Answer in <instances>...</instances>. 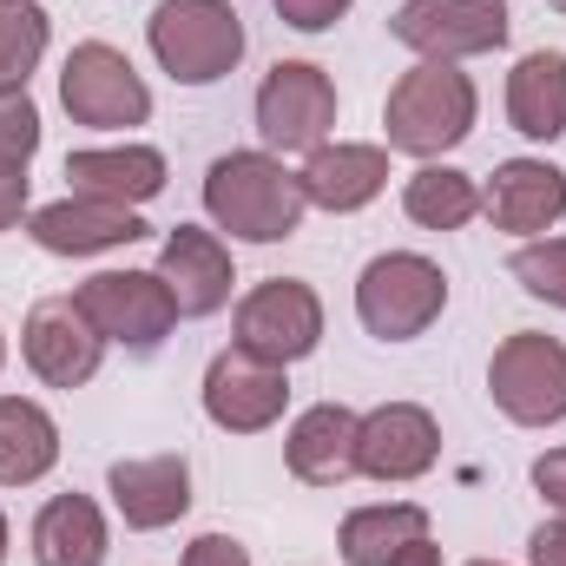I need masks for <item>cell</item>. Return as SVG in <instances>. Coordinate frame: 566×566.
I'll use <instances>...</instances> for the list:
<instances>
[{
	"label": "cell",
	"instance_id": "1",
	"mask_svg": "<svg viewBox=\"0 0 566 566\" xmlns=\"http://www.w3.org/2000/svg\"><path fill=\"white\" fill-rule=\"evenodd\" d=\"M205 211L218 231H231L244 244H283V238H296L310 198L277 151H224L205 171Z\"/></svg>",
	"mask_w": 566,
	"mask_h": 566
},
{
	"label": "cell",
	"instance_id": "2",
	"mask_svg": "<svg viewBox=\"0 0 566 566\" xmlns=\"http://www.w3.org/2000/svg\"><path fill=\"white\" fill-rule=\"evenodd\" d=\"M474 113H481L474 80L461 66H448V60H422L389 86V106H382L389 151H409V158L434 165L441 151H454L474 133Z\"/></svg>",
	"mask_w": 566,
	"mask_h": 566
},
{
	"label": "cell",
	"instance_id": "3",
	"mask_svg": "<svg viewBox=\"0 0 566 566\" xmlns=\"http://www.w3.org/2000/svg\"><path fill=\"white\" fill-rule=\"evenodd\" d=\"M145 40L178 86H218L244 60V13L231 0H158Z\"/></svg>",
	"mask_w": 566,
	"mask_h": 566
},
{
	"label": "cell",
	"instance_id": "4",
	"mask_svg": "<svg viewBox=\"0 0 566 566\" xmlns=\"http://www.w3.org/2000/svg\"><path fill=\"white\" fill-rule=\"evenodd\" d=\"M448 310V277L422 251H382L356 277V316L382 343H409Z\"/></svg>",
	"mask_w": 566,
	"mask_h": 566
},
{
	"label": "cell",
	"instance_id": "5",
	"mask_svg": "<svg viewBox=\"0 0 566 566\" xmlns=\"http://www.w3.org/2000/svg\"><path fill=\"white\" fill-rule=\"evenodd\" d=\"M60 106L73 126H93V133H126L151 119V86L139 80V66L106 46V40H86L66 53L60 66Z\"/></svg>",
	"mask_w": 566,
	"mask_h": 566
},
{
	"label": "cell",
	"instance_id": "6",
	"mask_svg": "<svg viewBox=\"0 0 566 566\" xmlns=\"http://www.w3.org/2000/svg\"><path fill=\"white\" fill-rule=\"evenodd\" d=\"M488 396L521 428L566 422V343L541 329H514L488 363Z\"/></svg>",
	"mask_w": 566,
	"mask_h": 566
},
{
	"label": "cell",
	"instance_id": "7",
	"mask_svg": "<svg viewBox=\"0 0 566 566\" xmlns=\"http://www.w3.org/2000/svg\"><path fill=\"white\" fill-rule=\"evenodd\" d=\"M258 133L271 151H316L336 133V80L310 60H277L258 86Z\"/></svg>",
	"mask_w": 566,
	"mask_h": 566
},
{
	"label": "cell",
	"instance_id": "8",
	"mask_svg": "<svg viewBox=\"0 0 566 566\" xmlns=\"http://www.w3.org/2000/svg\"><path fill=\"white\" fill-rule=\"evenodd\" d=\"M507 0H402L389 33L422 53V60H474V53H501L507 46Z\"/></svg>",
	"mask_w": 566,
	"mask_h": 566
},
{
	"label": "cell",
	"instance_id": "9",
	"mask_svg": "<svg viewBox=\"0 0 566 566\" xmlns=\"http://www.w3.org/2000/svg\"><path fill=\"white\" fill-rule=\"evenodd\" d=\"M73 303L86 310V323L106 336V343H119V349H158L165 336H171V323H178V303H171V290L158 283V271H99V277H86L73 290Z\"/></svg>",
	"mask_w": 566,
	"mask_h": 566
},
{
	"label": "cell",
	"instance_id": "10",
	"mask_svg": "<svg viewBox=\"0 0 566 566\" xmlns=\"http://www.w3.org/2000/svg\"><path fill=\"white\" fill-rule=\"evenodd\" d=\"M316 343H323V296H316L310 283L271 277L238 303V349H251V356L290 369V363H303Z\"/></svg>",
	"mask_w": 566,
	"mask_h": 566
},
{
	"label": "cell",
	"instance_id": "11",
	"mask_svg": "<svg viewBox=\"0 0 566 566\" xmlns=\"http://www.w3.org/2000/svg\"><path fill=\"white\" fill-rule=\"evenodd\" d=\"M20 349H27V369L46 389H86L99 376V363H106V336L86 323V310L73 296L33 303V316L20 329Z\"/></svg>",
	"mask_w": 566,
	"mask_h": 566
},
{
	"label": "cell",
	"instance_id": "12",
	"mask_svg": "<svg viewBox=\"0 0 566 566\" xmlns=\"http://www.w3.org/2000/svg\"><path fill=\"white\" fill-rule=\"evenodd\" d=\"M283 402H290V382H283L277 363L251 356V349H218L211 369H205V416L224 428V434H264L283 422Z\"/></svg>",
	"mask_w": 566,
	"mask_h": 566
},
{
	"label": "cell",
	"instance_id": "13",
	"mask_svg": "<svg viewBox=\"0 0 566 566\" xmlns=\"http://www.w3.org/2000/svg\"><path fill=\"white\" fill-rule=\"evenodd\" d=\"M27 238L53 258H99V251H119V244H139L151 238L133 205H113V198H86V191H66L40 211H27Z\"/></svg>",
	"mask_w": 566,
	"mask_h": 566
},
{
	"label": "cell",
	"instance_id": "14",
	"mask_svg": "<svg viewBox=\"0 0 566 566\" xmlns=\"http://www.w3.org/2000/svg\"><path fill=\"white\" fill-rule=\"evenodd\" d=\"M441 461V428L422 402H382L356 428V474L369 481H422Z\"/></svg>",
	"mask_w": 566,
	"mask_h": 566
},
{
	"label": "cell",
	"instance_id": "15",
	"mask_svg": "<svg viewBox=\"0 0 566 566\" xmlns=\"http://www.w3.org/2000/svg\"><path fill=\"white\" fill-rule=\"evenodd\" d=\"M158 283L171 290V303H178V316H218L224 303H231V251H224V238L218 231H205V224H178V231H165V244H158Z\"/></svg>",
	"mask_w": 566,
	"mask_h": 566
},
{
	"label": "cell",
	"instance_id": "16",
	"mask_svg": "<svg viewBox=\"0 0 566 566\" xmlns=\"http://www.w3.org/2000/svg\"><path fill=\"white\" fill-rule=\"evenodd\" d=\"M481 211L494 218V231H514V238L554 231L566 218V171L547 158H507V165H494Z\"/></svg>",
	"mask_w": 566,
	"mask_h": 566
},
{
	"label": "cell",
	"instance_id": "17",
	"mask_svg": "<svg viewBox=\"0 0 566 566\" xmlns=\"http://www.w3.org/2000/svg\"><path fill=\"white\" fill-rule=\"evenodd\" d=\"M106 494H113V507H119L126 527L158 534V527L185 521V507H191V468H185V454H133V461H113Z\"/></svg>",
	"mask_w": 566,
	"mask_h": 566
},
{
	"label": "cell",
	"instance_id": "18",
	"mask_svg": "<svg viewBox=\"0 0 566 566\" xmlns=\"http://www.w3.org/2000/svg\"><path fill=\"white\" fill-rule=\"evenodd\" d=\"M296 185H303V198H310L316 211L349 218V211H363V205L382 198V185H389V151H382V145H349V139L316 145V151L303 158Z\"/></svg>",
	"mask_w": 566,
	"mask_h": 566
},
{
	"label": "cell",
	"instance_id": "19",
	"mask_svg": "<svg viewBox=\"0 0 566 566\" xmlns=\"http://www.w3.org/2000/svg\"><path fill=\"white\" fill-rule=\"evenodd\" d=\"M356 428H363V416L343 409V402L303 409V416L290 422V434H283L290 474H296L303 488H343V481L356 474Z\"/></svg>",
	"mask_w": 566,
	"mask_h": 566
},
{
	"label": "cell",
	"instance_id": "20",
	"mask_svg": "<svg viewBox=\"0 0 566 566\" xmlns=\"http://www.w3.org/2000/svg\"><path fill=\"white\" fill-rule=\"evenodd\" d=\"M66 185L86 191V198H113V205H133L165 191V151L151 145H93V151H66Z\"/></svg>",
	"mask_w": 566,
	"mask_h": 566
},
{
	"label": "cell",
	"instance_id": "21",
	"mask_svg": "<svg viewBox=\"0 0 566 566\" xmlns=\"http://www.w3.org/2000/svg\"><path fill=\"white\" fill-rule=\"evenodd\" d=\"M507 126L541 145H554L566 133V53L541 46L507 73Z\"/></svg>",
	"mask_w": 566,
	"mask_h": 566
},
{
	"label": "cell",
	"instance_id": "22",
	"mask_svg": "<svg viewBox=\"0 0 566 566\" xmlns=\"http://www.w3.org/2000/svg\"><path fill=\"white\" fill-rule=\"evenodd\" d=\"M33 560L40 566H106V514L86 494H53L33 514Z\"/></svg>",
	"mask_w": 566,
	"mask_h": 566
},
{
	"label": "cell",
	"instance_id": "23",
	"mask_svg": "<svg viewBox=\"0 0 566 566\" xmlns=\"http://www.w3.org/2000/svg\"><path fill=\"white\" fill-rule=\"evenodd\" d=\"M53 461H60L53 416L27 396H0V488H27V481L53 474Z\"/></svg>",
	"mask_w": 566,
	"mask_h": 566
},
{
	"label": "cell",
	"instance_id": "24",
	"mask_svg": "<svg viewBox=\"0 0 566 566\" xmlns=\"http://www.w3.org/2000/svg\"><path fill=\"white\" fill-rule=\"evenodd\" d=\"M422 534H428V507H416V501H376V507H356L343 521L336 547H343L349 566H389L409 541H422Z\"/></svg>",
	"mask_w": 566,
	"mask_h": 566
},
{
	"label": "cell",
	"instance_id": "25",
	"mask_svg": "<svg viewBox=\"0 0 566 566\" xmlns=\"http://www.w3.org/2000/svg\"><path fill=\"white\" fill-rule=\"evenodd\" d=\"M402 211H409V224H422V231H461V224L481 211V185H474L468 171H454V165H422V171L402 185Z\"/></svg>",
	"mask_w": 566,
	"mask_h": 566
},
{
	"label": "cell",
	"instance_id": "26",
	"mask_svg": "<svg viewBox=\"0 0 566 566\" xmlns=\"http://www.w3.org/2000/svg\"><path fill=\"white\" fill-rule=\"evenodd\" d=\"M40 60H46V7L0 0V93H27Z\"/></svg>",
	"mask_w": 566,
	"mask_h": 566
},
{
	"label": "cell",
	"instance_id": "27",
	"mask_svg": "<svg viewBox=\"0 0 566 566\" xmlns=\"http://www.w3.org/2000/svg\"><path fill=\"white\" fill-rule=\"evenodd\" d=\"M514 277H521L527 296L566 310V238H534V244H521V251H514Z\"/></svg>",
	"mask_w": 566,
	"mask_h": 566
},
{
	"label": "cell",
	"instance_id": "28",
	"mask_svg": "<svg viewBox=\"0 0 566 566\" xmlns=\"http://www.w3.org/2000/svg\"><path fill=\"white\" fill-rule=\"evenodd\" d=\"M40 151V106L27 93H0V171H27Z\"/></svg>",
	"mask_w": 566,
	"mask_h": 566
},
{
	"label": "cell",
	"instance_id": "29",
	"mask_svg": "<svg viewBox=\"0 0 566 566\" xmlns=\"http://www.w3.org/2000/svg\"><path fill=\"white\" fill-rule=\"evenodd\" d=\"M349 7H356V0H277V20L296 27V33H323V27H336Z\"/></svg>",
	"mask_w": 566,
	"mask_h": 566
},
{
	"label": "cell",
	"instance_id": "30",
	"mask_svg": "<svg viewBox=\"0 0 566 566\" xmlns=\"http://www.w3.org/2000/svg\"><path fill=\"white\" fill-rule=\"evenodd\" d=\"M185 566H251V554H244V541H231V534H198V541L185 547Z\"/></svg>",
	"mask_w": 566,
	"mask_h": 566
},
{
	"label": "cell",
	"instance_id": "31",
	"mask_svg": "<svg viewBox=\"0 0 566 566\" xmlns=\"http://www.w3.org/2000/svg\"><path fill=\"white\" fill-rule=\"evenodd\" d=\"M527 560H534V566H566V514H560V521H541V527H534Z\"/></svg>",
	"mask_w": 566,
	"mask_h": 566
},
{
	"label": "cell",
	"instance_id": "32",
	"mask_svg": "<svg viewBox=\"0 0 566 566\" xmlns=\"http://www.w3.org/2000/svg\"><path fill=\"white\" fill-rule=\"evenodd\" d=\"M534 488H541V494L566 514V448H547V454L534 461Z\"/></svg>",
	"mask_w": 566,
	"mask_h": 566
},
{
	"label": "cell",
	"instance_id": "33",
	"mask_svg": "<svg viewBox=\"0 0 566 566\" xmlns=\"http://www.w3.org/2000/svg\"><path fill=\"white\" fill-rule=\"evenodd\" d=\"M27 218V171H0V231Z\"/></svg>",
	"mask_w": 566,
	"mask_h": 566
},
{
	"label": "cell",
	"instance_id": "34",
	"mask_svg": "<svg viewBox=\"0 0 566 566\" xmlns=\"http://www.w3.org/2000/svg\"><path fill=\"white\" fill-rule=\"evenodd\" d=\"M389 566H441V547H434V541L422 534V541H409V547H402V554H396Z\"/></svg>",
	"mask_w": 566,
	"mask_h": 566
},
{
	"label": "cell",
	"instance_id": "35",
	"mask_svg": "<svg viewBox=\"0 0 566 566\" xmlns=\"http://www.w3.org/2000/svg\"><path fill=\"white\" fill-rule=\"evenodd\" d=\"M7 547H13V534H7V514H0V566H7Z\"/></svg>",
	"mask_w": 566,
	"mask_h": 566
},
{
	"label": "cell",
	"instance_id": "36",
	"mask_svg": "<svg viewBox=\"0 0 566 566\" xmlns=\"http://www.w3.org/2000/svg\"><path fill=\"white\" fill-rule=\"evenodd\" d=\"M468 566H501V560H468Z\"/></svg>",
	"mask_w": 566,
	"mask_h": 566
},
{
	"label": "cell",
	"instance_id": "37",
	"mask_svg": "<svg viewBox=\"0 0 566 566\" xmlns=\"http://www.w3.org/2000/svg\"><path fill=\"white\" fill-rule=\"evenodd\" d=\"M0 363H7V336H0Z\"/></svg>",
	"mask_w": 566,
	"mask_h": 566
},
{
	"label": "cell",
	"instance_id": "38",
	"mask_svg": "<svg viewBox=\"0 0 566 566\" xmlns=\"http://www.w3.org/2000/svg\"><path fill=\"white\" fill-rule=\"evenodd\" d=\"M554 7H560V13H566V0H554Z\"/></svg>",
	"mask_w": 566,
	"mask_h": 566
}]
</instances>
